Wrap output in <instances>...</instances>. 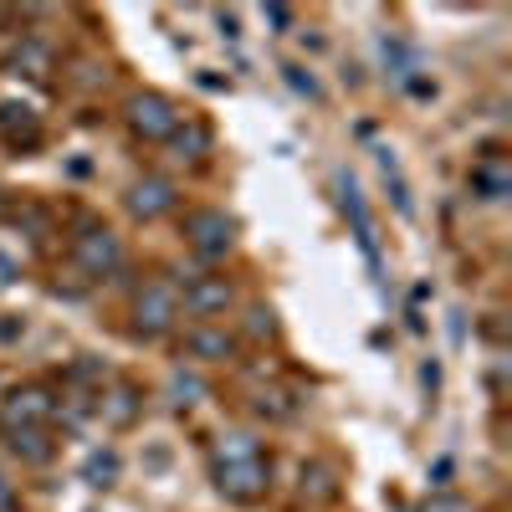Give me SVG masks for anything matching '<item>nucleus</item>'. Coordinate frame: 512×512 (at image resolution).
<instances>
[{
    "instance_id": "1",
    "label": "nucleus",
    "mask_w": 512,
    "mask_h": 512,
    "mask_svg": "<svg viewBox=\"0 0 512 512\" xmlns=\"http://www.w3.org/2000/svg\"><path fill=\"white\" fill-rule=\"evenodd\" d=\"M72 256H77V267L88 272V277H108L113 267H118V236L108 231V226H93V231H82L77 241H72Z\"/></svg>"
},
{
    "instance_id": "2",
    "label": "nucleus",
    "mask_w": 512,
    "mask_h": 512,
    "mask_svg": "<svg viewBox=\"0 0 512 512\" xmlns=\"http://www.w3.org/2000/svg\"><path fill=\"white\" fill-rule=\"evenodd\" d=\"M128 123H134L139 139H169L180 128V113L169 108L159 93H139L134 103H128Z\"/></svg>"
},
{
    "instance_id": "3",
    "label": "nucleus",
    "mask_w": 512,
    "mask_h": 512,
    "mask_svg": "<svg viewBox=\"0 0 512 512\" xmlns=\"http://www.w3.org/2000/svg\"><path fill=\"white\" fill-rule=\"evenodd\" d=\"M139 333H164L169 323L180 318V292L169 287V282H149L144 292H139Z\"/></svg>"
},
{
    "instance_id": "4",
    "label": "nucleus",
    "mask_w": 512,
    "mask_h": 512,
    "mask_svg": "<svg viewBox=\"0 0 512 512\" xmlns=\"http://www.w3.org/2000/svg\"><path fill=\"white\" fill-rule=\"evenodd\" d=\"M185 236L200 256H221L231 246L236 226H231V216H221V210H195V216L185 221Z\"/></svg>"
},
{
    "instance_id": "5",
    "label": "nucleus",
    "mask_w": 512,
    "mask_h": 512,
    "mask_svg": "<svg viewBox=\"0 0 512 512\" xmlns=\"http://www.w3.org/2000/svg\"><path fill=\"white\" fill-rule=\"evenodd\" d=\"M221 492H226L231 502H256V497H262V492H267V466H262V456L221 466Z\"/></svg>"
},
{
    "instance_id": "6",
    "label": "nucleus",
    "mask_w": 512,
    "mask_h": 512,
    "mask_svg": "<svg viewBox=\"0 0 512 512\" xmlns=\"http://www.w3.org/2000/svg\"><path fill=\"white\" fill-rule=\"evenodd\" d=\"M52 415V400H47V390H16L11 400H6V420H11V431H31L36 420H47Z\"/></svg>"
},
{
    "instance_id": "7",
    "label": "nucleus",
    "mask_w": 512,
    "mask_h": 512,
    "mask_svg": "<svg viewBox=\"0 0 512 512\" xmlns=\"http://www.w3.org/2000/svg\"><path fill=\"white\" fill-rule=\"evenodd\" d=\"M226 303H231V287H226V277H200V282L185 292V308H190L195 318L226 313Z\"/></svg>"
},
{
    "instance_id": "8",
    "label": "nucleus",
    "mask_w": 512,
    "mask_h": 512,
    "mask_svg": "<svg viewBox=\"0 0 512 512\" xmlns=\"http://www.w3.org/2000/svg\"><path fill=\"white\" fill-rule=\"evenodd\" d=\"M128 210L144 216V221H154V216H164V210H175V190H169L164 180H139L134 195H128Z\"/></svg>"
},
{
    "instance_id": "9",
    "label": "nucleus",
    "mask_w": 512,
    "mask_h": 512,
    "mask_svg": "<svg viewBox=\"0 0 512 512\" xmlns=\"http://www.w3.org/2000/svg\"><path fill=\"white\" fill-rule=\"evenodd\" d=\"M472 190H477L482 200H502V195L512 190V169H507V159L487 154L482 164H472Z\"/></svg>"
},
{
    "instance_id": "10",
    "label": "nucleus",
    "mask_w": 512,
    "mask_h": 512,
    "mask_svg": "<svg viewBox=\"0 0 512 512\" xmlns=\"http://www.w3.org/2000/svg\"><path fill=\"white\" fill-rule=\"evenodd\" d=\"M338 195H344V210H349V216H354V236H359L364 256H369V262H374V226H369V210H364V195H359L354 175H338Z\"/></svg>"
},
{
    "instance_id": "11",
    "label": "nucleus",
    "mask_w": 512,
    "mask_h": 512,
    "mask_svg": "<svg viewBox=\"0 0 512 512\" xmlns=\"http://www.w3.org/2000/svg\"><path fill=\"white\" fill-rule=\"evenodd\" d=\"M185 349L195 354V359H205V364H221V359H231V333L226 328H190V338H185Z\"/></svg>"
},
{
    "instance_id": "12",
    "label": "nucleus",
    "mask_w": 512,
    "mask_h": 512,
    "mask_svg": "<svg viewBox=\"0 0 512 512\" xmlns=\"http://www.w3.org/2000/svg\"><path fill=\"white\" fill-rule=\"evenodd\" d=\"M16 67H26V77H47L52 72V52L36 47V41H21V47H16Z\"/></svg>"
},
{
    "instance_id": "13",
    "label": "nucleus",
    "mask_w": 512,
    "mask_h": 512,
    "mask_svg": "<svg viewBox=\"0 0 512 512\" xmlns=\"http://www.w3.org/2000/svg\"><path fill=\"white\" fill-rule=\"evenodd\" d=\"M82 477H88L93 487H108V482L118 477V456H113V451H93L88 466H82Z\"/></svg>"
},
{
    "instance_id": "14",
    "label": "nucleus",
    "mask_w": 512,
    "mask_h": 512,
    "mask_svg": "<svg viewBox=\"0 0 512 512\" xmlns=\"http://www.w3.org/2000/svg\"><path fill=\"white\" fill-rule=\"evenodd\" d=\"M103 415H108L113 425H128V420H134V390H113L108 405H103Z\"/></svg>"
},
{
    "instance_id": "15",
    "label": "nucleus",
    "mask_w": 512,
    "mask_h": 512,
    "mask_svg": "<svg viewBox=\"0 0 512 512\" xmlns=\"http://www.w3.org/2000/svg\"><path fill=\"white\" fill-rule=\"evenodd\" d=\"M169 139L180 144V159H185V149H190V159H195L200 149H210V134H205V128H175Z\"/></svg>"
},
{
    "instance_id": "16",
    "label": "nucleus",
    "mask_w": 512,
    "mask_h": 512,
    "mask_svg": "<svg viewBox=\"0 0 512 512\" xmlns=\"http://www.w3.org/2000/svg\"><path fill=\"white\" fill-rule=\"evenodd\" d=\"M282 72H287V82H292L297 93H308V98H323V88H318V77H313L308 67H297V62H287Z\"/></svg>"
},
{
    "instance_id": "17",
    "label": "nucleus",
    "mask_w": 512,
    "mask_h": 512,
    "mask_svg": "<svg viewBox=\"0 0 512 512\" xmlns=\"http://www.w3.org/2000/svg\"><path fill=\"white\" fill-rule=\"evenodd\" d=\"M384 62H390V67H395V77H410V72H415V62H410V52L400 47V41H395V36H384Z\"/></svg>"
},
{
    "instance_id": "18",
    "label": "nucleus",
    "mask_w": 512,
    "mask_h": 512,
    "mask_svg": "<svg viewBox=\"0 0 512 512\" xmlns=\"http://www.w3.org/2000/svg\"><path fill=\"white\" fill-rule=\"evenodd\" d=\"M256 456V441L251 436H226V446H221V461L231 466V461H251Z\"/></svg>"
},
{
    "instance_id": "19",
    "label": "nucleus",
    "mask_w": 512,
    "mask_h": 512,
    "mask_svg": "<svg viewBox=\"0 0 512 512\" xmlns=\"http://www.w3.org/2000/svg\"><path fill=\"white\" fill-rule=\"evenodd\" d=\"M11 441H16V451H26L31 461H47V446H41L36 431H11Z\"/></svg>"
},
{
    "instance_id": "20",
    "label": "nucleus",
    "mask_w": 512,
    "mask_h": 512,
    "mask_svg": "<svg viewBox=\"0 0 512 512\" xmlns=\"http://www.w3.org/2000/svg\"><path fill=\"white\" fill-rule=\"evenodd\" d=\"M420 512H466V502H461V497H446V492H441V497H431V502H425Z\"/></svg>"
},
{
    "instance_id": "21",
    "label": "nucleus",
    "mask_w": 512,
    "mask_h": 512,
    "mask_svg": "<svg viewBox=\"0 0 512 512\" xmlns=\"http://www.w3.org/2000/svg\"><path fill=\"white\" fill-rule=\"evenodd\" d=\"M262 16H267L272 26H292V11H287V6H267Z\"/></svg>"
},
{
    "instance_id": "22",
    "label": "nucleus",
    "mask_w": 512,
    "mask_h": 512,
    "mask_svg": "<svg viewBox=\"0 0 512 512\" xmlns=\"http://www.w3.org/2000/svg\"><path fill=\"white\" fill-rule=\"evenodd\" d=\"M251 333H272V313L256 308V313H251Z\"/></svg>"
},
{
    "instance_id": "23",
    "label": "nucleus",
    "mask_w": 512,
    "mask_h": 512,
    "mask_svg": "<svg viewBox=\"0 0 512 512\" xmlns=\"http://www.w3.org/2000/svg\"><path fill=\"white\" fill-rule=\"evenodd\" d=\"M11 507H16V492H11L6 477H0V512H11Z\"/></svg>"
},
{
    "instance_id": "24",
    "label": "nucleus",
    "mask_w": 512,
    "mask_h": 512,
    "mask_svg": "<svg viewBox=\"0 0 512 512\" xmlns=\"http://www.w3.org/2000/svg\"><path fill=\"white\" fill-rule=\"evenodd\" d=\"M11 277H16V267L6 262V256H0V282H11Z\"/></svg>"
}]
</instances>
